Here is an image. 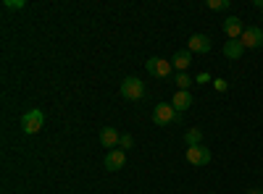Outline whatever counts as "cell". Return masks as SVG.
I'll use <instances>...</instances> for the list:
<instances>
[{
    "label": "cell",
    "mask_w": 263,
    "mask_h": 194,
    "mask_svg": "<svg viewBox=\"0 0 263 194\" xmlns=\"http://www.w3.org/2000/svg\"><path fill=\"white\" fill-rule=\"evenodd\" d=\"M145 95H147V90H145L142 79H137V76H126V79L121 81V97H124V100L137 102V100H142Z\"/></svg>",
    "instance_id": "1"
},
{
    "label": "cell",
    "mask_w": 263,
    "mask_h": 194,
    "mask_svg": "<svg viewBox=\"0 0 263 194\" xmlns=\"http://www.w3.org/2000/svg\"><path fill=\"white\" fill-rule=\"evenodd\" d=\"M174 121H179V113L174 111L171 102H161V105L153 107V123H156V126H168Z\"/></svg>",
    "instance_id": "2"
},
{
    "label": "cell",
    "mask_w": 263,
    "mask_h": 194,
    "mask_svg": "<svg viewBox=\"0 0 263 194\" xmlns=\"http://www.w3.org/2000/svg\"><path fill=\"white\" fill-rule=\"evenodd\" d=\"M42 123H45V116H42L40 107H32V111L24 113V118H21V128H24V134H37Z\"/></svg>",
    "instance_id": "3"
},
{
    "label": "cell",
    "mask_w": 263,
    "mask_h": 194,
    "mask_svg": "<svg viewBox=\"0 0 263 194\" xmlns=\"http://www.w3.org/2000/svg\"><path fill=\"white\" fill-rule=\"evenodd\" d=\"M187 163L190 165H197V168H203L211 163V149L205 144H197V147H187V153H184Z\"/></svg>",
    "instance_id": "4"
},
{
    "label": "cell",
    "mask_w": 263,
    "mask_h": 194,
    "mask_svg": "<svg viewBox=\"0 0 263 194\" xmlns=\"http://www.w3.org/2000/svg\"><path fill=\"white\" fill-rule=\"evenodd\" d=\"M171 60H163V58H147L145 60V71L150 74V76H158V79H166V76H171Z\"/></svg>",
    "instance_id": "5"
},
{
    "label": "cell",
    "mask_w": 263,
    "mask_h": 194,
    "mask_svg": "<svg viewBox=\"0 0 263 194\" xmlns=\"http://www.w3.org/2000/svg\"><path fill=\"white\" fill-rule=\"evenodd\" d=\"M239 42L245 45V50H255V48H263V29L260 27H248L239 37Z\"/></svg>",
    "instance_id": "6"
},
{
    "label": "cell",
    "mask_w": 263,
    "mask_h": 194,
    "mask_svg": "<svg viewBox=\"0 0 263 194\" xmlns=\"http://www.w3.org/2000/svg\"><path fill=\"white\" fill-rule=\"evenodd\" d=\"M221 27H224L227 39H239L242 32H245V24H242V18H239V16H227Z\"/></svg>",
    "instance_id": "7"
},
{
    "label": "cell",
    "mask_w": 263,
    "mask_h": 194,
    "mask_svg": "<svg viewBox=\"0 0 263 194\" xmlns=\"http://www.w3.org/2000/svg\"><path fill=\"white\" fill-rule=\"evenodd\" d=\"M105 170H121L126 165V155H124V149H108V155L103 160Z\"/></svg>",
    "instance_id": "8"
},
{
    "label": "cell",
    "mask_w": 263,
    "mask_h": 194,
    "mask_svg": "<svg viewBox=\"0 0 263 194\" xmlns=\"http://www.w3.org/2000/svg\"><path fill=\"white\" fill-rule=\"evenodd\" d=\"M187 50L190 53H211V39L205 34H192L187 42Z\"/></svg>",
    "instance_id": "9"
},
{
    "label": "cell",
    "mask_w": 263,
    "mask_h": 194,
    "mask_svg": "<svg viewBox=\"0 0 263 194\" xmlns=\"http://www.w3.org/2000/svg\"><path fill=\"white\" fill-rule=\"evenodd\" d=\"M119 142H121V134L116 132L114 126H103L100 128V144L103 147H111L114 149V147H119Z\"/></svg>",
    "instance_id": "10"
},
{
    "label": "cell",
    "mask_w": 263,
    "mask_h": 194,
    "mask_svg": "<svg viewBox=\"0 0 263 194\" xmlns=\"http://www.w3.org/2000/svg\"><path fill=\"white\" fill-rule=\"evenodd\" d=\"M171 105H174L177 113H184V111H190V105H192V95L187 90H177V95L171 97Z\"/></svg>",
    "instance_id": "11"
},
{
    "label": "cell",
    "mask_w": 263,
    "mask_h": 194,
    "mask_svg": "<svg viewBox=\"0 0 263 194\" xmlns=\"http://www.w3.org/2000/svg\"><path fill=\"white\" fill-rule=\"evenodd\" d=\"M242 53H245V45L239 39H227L224 42V55L229 60H239V58H242Z\"/></svg>",
    "instance_id": "12"
},
{
    "label": "cell",
    "mask_w": 263,
    "mask_h": 194,
    "mask_svg": "<svg viewBox=\"0 0 263 194\" xmlns=\"http://www.w3.org/2000/svg\"><path fill=\"white\" fill-rule=\"evenodd\" d=\"M190 63H192V53H190V50H177V53H174V58H171V66L179 69V74L187 71Z\"/></svg>",
    "instance_id": "13"
},
{
    "label": "cell",
    "mask_w": 263,
    "mask_h": 194,
    "mask_svg": "<svg viewBox=\"0 0 263 194\" xmlns=\"http://www.w3.org/2000/svg\"><path fill=\"white\" fill-rule=\"evenodd\" d=\"M184 144L187 147L203 144V132H200V128H187V132H184Z\"/></svg>",
    "instance_id": "14"
},
{
    "label": "cell",
    "mask_w": 263,
    "mask_h": 194,
    "mask_svg": "<svg viewBox=\"0 0 263 194\" xmlns=\"http://www.w3.org/2000/svg\"><path fill=\"white\" fill-rule=\"evenodd\" d=\"M174 84H177L179 90H190V87H192V76H190L187 71H182V74H177V79H174Z\"/></svg>",
    "instance_id": "15"
},
{
    "label": "cell",
    "mask_w": 263,
    "mask_h": 194,
    "mask_svg": "<svg viewBox=\"0 0 263 194\" xmlns=\"http://www.w3.org/2000/svg\"><path fill=\"white\" fill-rule=\"evenodd\" d=\"M211 11H227L229 6H232V0H208V3H205Z\"/></svg>",
    "instance_id": "16"
},
{
    "label": "cell",
    "mask_w": 263,
    "mask_h": 194,
    "mask_svg": "<svg viewBox=\"0 0 263 194\" xmlns=\"http://www.w3.org/2000/svg\"><path fill=\"white\" fill-rule=\"evenodd\" d=\"M119 144H121V149H129L132 144H135V139H132V134H121V142Z\"/></svg>",
    "instance_id": "17"
},
{
    "label": "cell",
    "mask_w": 263,
    "mask_h": 194,
    "mask_svg": "<svg viewBox=\"0 0 263 194\" xmlns=\"http://www.w3.org/2000/svg\"><path fill=\"white\" fill-rule=\"evenodd\" d=\"M227 87H229V84H227L224 79H213V90H216V92H227Z\"/></svg>",
    "instance_id": "18"
},
{
    "label": "cell",
    "mask_w": 263,
    "mask_h": 194,
    "mask_svg": "<svg viewBox=\"0 0 263 194\" xmlns=\"http://www.w3.org/2000/svg\"><path fill=\"white\" fill-rule=\"evenodd\" d=\"M24 6H27L24 0H6V8H11V11H13V8L18 11V8H24Z\"/></svg>",
    "instance_id": "19"
},
{
    "label": "cell",
    "mask_w": 263,
    "mask_h": 194,
    "mask_svg": "<svg viewBox=\"0 0 263 194\" xmlns=\"http://www.w3.org/2000/svg\"><path fill=\"white\" fill-rule=\"evenodd\" d=\"M208 81H211V74H208V71L197 74V84H208Z\"/></svg>",
    "instance_id": "20"
},
{
    "label": "cell",
    "mask_w": 263,
    "mask_h": 194,
    "mask_svg": "<svg viewBox=\"0 0 263 194\" xmlns=\"http://www.w3.org/2000/svg\"><path fill=\"white\" fill-rule=\"evenodd\" d=\"M248 194H263L260 189H248Z\"/></svg>",
    "instance_id": "21"
},
{
    "label": "cell",
    "mask_w": 263,
    "mask_h": 194,
    "mask_svg": "<svg viewBox=\"0 0 263 194\" xmlns=\"http://www.w3.org/2000/svg\"><path fill=\"white\" fill-rule=\"evenodd\" d=\"M260 21H263V18H260Z\"/></svg>",
    "instance_id": "22"
}]
</instances>
